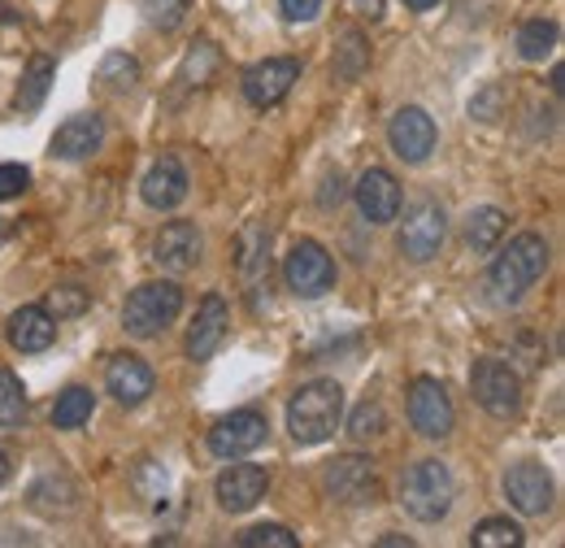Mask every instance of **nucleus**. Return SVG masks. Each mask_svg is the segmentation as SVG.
<instances>
[{"mask_svg":"<svg viewBox=\"0 0 565 548\" xmlns=\"http://www.w3.org/2000/svg\"><path fill=\"white\" fill-rule=\"evenodd\" d=\"M26 183H31V170H26V166H18V161H4V166H0V201L22 197Z\"/></svg>","mask_w":565,"mask_h":548,"instance_id":"37","label":"nucleus"},{"mask_svg":"<svg viewBox=\"0 0 565 548\" xmlns=\"http://www.w3.org/2000/svg\"><path fill=\"white\" fill-rule=\"evenodd\" d=\"M291 83H300V62L296 57H266L244 74V96L257 109H275L291 92Z\"/></svg>","mask_w":565,"mask_h":548,"instance_id":"15","label":"nucleus"},{"mask_svg":"<svg viewBox=\"0 0 565 548\" xmlns=\"http://www.w3.org/2000/svg\"><path fill=\"white\" fill-rule=\"evenodd\" d=\"M500 101H504V92H500V87H488L479 101H470V114L483 118V123H495V118H500Z\"/></svg>","mask_w":565,"mask_h":548,"instance_id":"38","label":"nucleus"},{"mask_svg":"<svg viewBox=\"0 0 565 548\" xmlns=\"http://www.w3.org/2000/svg\"><path fill=\"white\" fill-rule=\"evenodd\" d=\"M470 545L475 548H518L522 545V527L509 523V518H483V523L475 527Z\"/></svg>","mask_w":565,"mask_h":548,"instance_id":"30","label":"nucleus"},{"mask_svg":"<svg viewBox=\"0 0 565 548\" xmlns=\"http://www.w3.org/2000/svg\"><path fill=\"white\" fill-rule=\"evenodd\" d=\"M100 144H105V118H100V114H74V118H66V123L57 127L49 152H53L57 161H83V157H92Z\"/></svg>","mask_w":565,"mask_h":548,"instance_id":"19","label":"nucleus"},{"mask_svg":"<svg viewBox=\"0 0 565 548\" xmlns=\"http://www.w3.org/2000/svg\"><path fill=\"white\" fill-rule=\"evenodd\" d=\"M239 545L244 548H296L300 540H296L287 527H279V523H262V527H248V531L239 536Z\"/></svg>","mask_w":565,"mask_h":548,"instance_id":"35","label":"nucleus"},{"mask_svg":"<svg viewBox=\"0 0 565 548\" xmlns=\"http://www.w3.org/2000/svg\"><path fill=\"white\" fill-rule=\"evenodd\" d=\"M504 213L495 205H479L466 213V244L475 249V253H492L495 244H500V235H504Z\"/></svg>","mask_w":565,"mask_h":548,"instance_id":"24","label":"nucleus"},{"mask_svg":"<svg viewBox=\"0 0 565 548\" xmlns=\"http://www.w3.org/2000/svg\"><path fill=\"white\" fill-rule=\"evenodd\" d=\"M188 13V0H143V18L157 27V31H174Z\"/></svg>","mask_w":565,"mask_h":548,"instance_id":"36","label":"nucleus"},{"mask_svg":"<svg viewBox=\"0 0 565 548\" xmlns=\"http://www.w3.org/2000/svg\"><path fill=\"white\" fill-rule=\"evenodd\" d=\"M383 431H387L383 405H379V401H361L353 410V418H349V435H353V440H374V435H383Z\"/></svg>","mask_w":565,"mask_h":548,"instance_id":"33","label":"nucleus"},{"mask_svg":"<svg viewBox=\"0 0 565 548\" xmlns=\"http://www.w3.org/2000/svg\"><path fill=\"white\" fill-rule=\"evenodd\" d=\"M322 487L340 505H374L379 500V471H374L370 457L344 453V457L322 466Z\"/></svg>","mask_w":565,"mask_h":548,"instance_id":"7","label":"nucleus"},{"mask_svg":"<svg viewBox=\"0 0 565 548\" xmlns=\"http://www.w3.org/2000/svg\"><path fill=\"white\" fill-rule=\"evenodd\" d=\"M74 500H78V487H74L66 475H49V479H40L31 487V509H40V514H49V518L71 514Z\"/></svg>","mask_w":565,"mask_h":548,"instance_id":"25","label":"nucleus"},{"mask_svg":"<svg viewBox=\"0 0 565 548\" xmlns=\"http://www.w3.org/2000/svg\"><path fill=\"white\" fill-rule=\"evenodd\" d=\"M96 78H100L109 92H118V96H122V92H131V87L140 83V62H136V57H127V53H109V57L100 62V74H96Z\"/></svg>","mask_w":565,"mask_h":548,"instance_id":"29","label":"nucleus"},{"mask_svg":"<svg viewBox=\"0 0 565 548\" xmlns=\"http://www.w3.org/2000/svg\"><path fill=\"white\" fill-rule=\"evenodd\" d=\"M452 500H457V479H452V471H448L439 457L414 462L409 475L401 479V505H405L418 523H439V518H448Z\"/></svg>","mask_w":565,"mask_h":548,"instance_id":"3","label":"nucleus"},{"mask_svg":"<svg viewBox=\"0 0 565 548\" xmlns=\"http://www.w3.org/2000/svg\"><path fill=\"white\" fill-rule=\"evenodd\" d=\"M53 78H57V66H53V57H31L26 62V74H22V87H18V109L22 114H35L40 105H44V96H49V87H53Z\"/></svg>","mask_w":565,"mask_h":548,"instance_id":"23","label":"nucleus"},{"mask_svg":"<svg viewBox=\"0 0 565 548\" xmlns=\"http://www.w3.org/2000/svg\"><path fill=\"white\" fill-rule=\"evenodd\" d=\"M405 4H409V9H435L439 0H405Z\"/></svg>","mask_w":565,"mask_h":548,"instance_id":"44","label":"nucleus"},{"mask_svg":"<svg viewBox=\"0 0 565 548\" xmlns=\"http://www.w3.org/2000/svg\"><path fill=\"white\" fill-rule=\"evenodd\" d=\"M105 388H109V397H114L118 405L136 410V405H143V401L152 397L157 379H152V370H148L143 357H136V352H118V357L109 361V370H105Z\"/></svg>","mask_w":565,"mask_h":548,"instance_id":"16","label":"nucleus"},{"mask_svg":"<svg viewBox=\"0 0 565 548\" xmlns=\"http://www.w3.org/2000/svg\"><path fill=\"white\" fill-rule=\"evenodd\" d=\"M340 197H344V179L335 175V179H327V188H322V197H318V201L331 209V205H340Z\"/></svg>","mask_w":565,"mask_h":548,"instance_id":"40","label":"nucleus"},{"mask_svg":"<svg viewBox=\"0 0 565 548\" xmlns=\"http://www.w3.org/2000/svg\"><path fill=\"white\" fill-rule=\"evenodd\" d=\"M4 340L13 344L18 352H44L49 344L57 340V318L44 305H22V309L9 314Z\"/></svg>","mask_w":565,"mask_h":548,"instance_id":"20","label":"nucleus"},{"mask_svg":"<svg viewBox=\"0 0 565 548\" xmlns=\"http://www.w3.org/2000/svg\"><path fill=\"white\" fill-rule=\"evenodd\" d=\"M179 314H183V287L170 283V278H152V283H140V287L127 296L122 327H127V336H136V340H152V336H161Z\"/></svg>","mask_w":565,"mask_h":548,"instance_id":"4","label":"nucleus"},{"mask_svg":"<svg viewBox=\"0 0 565 548\" xmlns=\"http://www.w3.org/2000/svg\"><path fill=\"white\" fill-rule=\"evenodd\" d=\"M92 305V292H83L78 283H57L53 292H49V301H44V309L62 323V318H78L83 309Z\"/></svg>","mask_w":565,"mask_h":548,"instance_id":"31","label":"nucleus"},{"mask_svg":"<svg viewBox=\"0 0 565 548\" xmlns=\"http://www.w3.org/2000/svg\"><path fill=\"white\" fill-rule=\"evenodd\" d=\"M9 475H13V466H9V457L0 453V483H9Z\"/></svg>","mask_w":565,"mask_h":548,"instance_id":"43","label":"nucleus"},{"mask_svg":"<svg viewBox=\"0 0 565 548\" xmlns=\"http://www.w3.org/2000/svg\"><path fill=\"white\" fill-rule=\"evenodd\" d=\"M356 9H361V18H370V22L383 18V0H356Z\"/></svg>","mask_w":565,"mask_h":548,"instance_id":"41","label":"nucleus"},{"mask_svg":"<svg viewBox=\"0 0 565 548\" xmlns=\"http://www.w3.org/2000/svg\"><path fill=\"white\" fill-rule=\"evenodd\" d=\"M96 410V397H92V388H66L62 397H57V405H53V426L57 431H78L87 418Z\"/></svg>","mask_w":565,"mask_h":548,"instance_id":"28","label":"nucleus"},{"mask_svg":"<svg viewBox=\"0 0 565 548\" xmlns=\"http://www.w3.org/2000/svg\"><path fill=\"white\" fill-rule=\"evenodd\" d=\"M26 418V392L18 383V375L0 370V426H18Z\"/></svg>","mask_w":565,"mask_h":548,"instance_id":"32","label":"nucleus"},{"mask_svg":"<svg viewBox=\"0 0 565 548\" xmlns=\"http://www.w3.org/2000/svg\"><path fill=\"white\" fill-rule=\"evenodd\" d=\"M213 70H217V49H213L210 40H196V44L188 49V57H183L179 74H174V83H179V92H196V87L210 83Z\"/></svg>","mask_w":565,"mask_h":548,"instance_id":"26","label":"nucleus"},{"mask_svg":"<svg viewBox=\"0 0 565 548\" xmlns=\"http://www.w3.org/2000/svg\"><path fill=\"white\" fill-rule=\"evenodd\" d=\"M226 327H231V309H226V301L217 292H210L196 305V318L188 327V357L192 361H210L213 352L222 348V340H226Z\"/></svg>","mask_w":565,"mask_h":548,"instance_id":"17","label":"nucleus"},{"mask_svg":"<svg viewBox=\"0 0 565 548\" xmlns=\"http://www.w3.org/2000/svg\"><path fill=\"white\" fill-rule=\"evenodd\" d=\"M140 197L148 209H174L188 201V170L179 157H161L140 183Z\"/></svg>","mask_w":565,"mask_h":548,"instance_id":"21","label":"nucleus"},{"mask_svg":"<svg viewBox=\"0 0 565 548\" xmlns=\"http://www.w3.org/2000/svg\"><path fill=\"white\" fill-rule=\"evenodd\" d=\"M270 226L266 222H248L244 231H239V274L248 278V283H257L266 266H270Z\"/></svg>","mask_w":565,"mask_h":548,"instance_id":"22","label":"nucleus"},{"mask_svg":"<svg viewBox=\"0 0 565 548\" xmlns=\"http://www.w3.org/2000/svg\"><path fill=\"white\" fill-rule=\"evenodd\" d=\"M504 496H509V505H513L518 514L544 518V514L553 509V475H548L540 462H518V466H509V475H504Z\"/></svg>","mask_w":565,"mask_h":548,"instance_id":"13","label":"nucleus"},{"mask_svg":"<svg viewBox=\"0 0 565 548\" xmlns=\"http://www.w3.org/2000/svg\"><path fill=\"white\" fill-rule=\"evenodd\" d=\"M379 545H383V548H401V545L409 548V545H414V540H409V536H396V531H387V536H383Z\"/></svg>","mask_w":565,"mask_h":548,"instance_id":"42","label":"nucleus"},{"mask_svg":"<svg viewBox=\"0 0 565 548\" xmlns=\"http://www.w3.org/2000/svg\"><path fill=\"white\" fill-rule=\"evenodd\" d=\"M470 392H475V401L492 413V418H513V413L522 410V379H518L513 366H504V361H495V357L475 361V370H470Z\"/></svg>","mask_w":565,"mask_h":548,"instance_id":"6","label":"nucleus"},{"mask_svg":"<svg viewBox=\"0 0 565 548\" xmlns=\"http://www.w3.org/2000/svg\"><path fill=\"white\" fill-rule=\"evenodd\" d=\"M266 435H270L266 413L235 410V413H226V418L210 431V453L213 457L235 462V457H248L253 449H262V444H266Z\"/></svg>","mask_w":565,"mask_h":548,"instance_id":"11","label":"nucleus"},{"mask_svg":"<svg viewBox=\"0 0 565 548\" xmlns=\"http://www.w3.org/2000/svg\"><path fill=\"white\" fill-rule=\"evenodd\" d=\"M365 57H370V49H365V40L349 31L344 40H340V53H335V74L340 78H356L361 70H365Z\"/></svg>","mask_w":565,"mask_h":548,"instance_id":"34","label":"nucleus"},{"mask_svg":"<svg viewBox=\"0 0 565 548\" xmlns=\"http://www.w3.org/2000/svg\"><path fill=\"white\" fill-rule=\"evenodd\" d=\"M444 240H448V213L439 201H418V205L405 213V222H401V253L409 257V262H430L439 249H444Z\"/></svg>","mask_w":565,"mask_h":548,"instance_id":"9","label":"nucleus"},{"mask_svg":"<svg viewBox=\"0 0 565 548\" xmlns=\"http://www.w3.org/2000/svg\"><path fill=\"white\" fill-rule=\"evenodd\" d=\"M266 492H270V475L262 466H231L213 483V496L226 514H248Z\"/></svg>","mask_w":565,"mask_h":548,"instance_id":"18","label":"nucleus"},{"mask_svg":"<svg viewBox=\"0 0 565 548\" xmlns=\"http://www.w3.org/2000/svg\"><path fill=\"white\" fill-rule=\"evenodd\" d=\"M344 422V388L335 379H313L305 388L291 392L287 401V431L300 449H313L322 440H331Z\"/></svg>","mask_w":565,"mask_h":548,"instance_id":"2","label":"nucleus"},{"mask_svg":"<svg viewBox=\"0 0 565 548\" xmlns=\"http://www.w3.org/2000/svg\"><path fill=\"white\" fill-rule=\"evenodd\" d=\"M353 201H356V209H361V218H365V222H374V226L396 222V218H401V183H396V175H392V170L370 166V170L356 179Z\"/></svg>","mask_w":565,"mask_h":548,"instance_id":"14","label":"nucleus"},{"mask_svg":"<svg viewBox=\"0 0 565 548\" xmlns=\"http://www.w3.org/2000/svg\"><path fill=\"white\" fill-rule=\"evenodd\" d=\"M557 49V22L553 18H531L518 27V53L522 62H544Z\"/></svg>","mask_w":565,"mask_h":548,"instance_id":"27","label":"nucleus"},{"mask_svg":"<svg viewBox=\"0 0 565 548\" xmlns=\"http://www.w3.org/2000/svg\"><path fill=\"white\" fill-rule=\"evenodd\" d=\"M201 257H205V235H201V226L188 222V218L166 222V226L157 231V240H152V262L170 274L196 271Z\"/></svg>","mask_w":565,"mask_h":548,"instance_id":"10","label":"nucleus"},{"mask_svg":"<svg viewBox=\"0 0 565 548\" xmlns=\"http://www.w3.org/2000/svg\"><path fill=\"white\" fill-rule=\"evenodd\" d=\"M435 118L418 109V105H405V109H396V118L387 123V144H392V152L401 157V161H409V166H418L426 161L430 152H435Z\"/></svg>","mask_w":565,"mask_h":548,"instance_id":"12","label":"nucleus"},{"mask_svg":"<svg viewBox=\"0 0 565 548\" xmlns=\"http://www.w3.org/2000/svg\"><path fill=\"white\" fill-rule=\"evenodd\" d=\"M409 422L423 440H448L452 426H457V410H452V397L439 379H414L409 383Z\"/></svg>","mask_w":565,"mask_h":548,"instance_id":"8","label":"nucleus"},{"mask_svg":"<svg viewBox=\"0 0 565 548\" xmlns=\"http://www.w3.org/2000/svg\"><path fill=\"white\" fill-rule=\"evenodd\" d=\"M544 271H548V240L535 231H522L488 266V292H492L495 305H518L544 278Z\"/></svg>","mask_w":565,"mask_h":548,"instance_id":"1","label":"nucleus"},{"mask_svg":"<svg viewBox=\"0 0 565 548\" xmlns=\"http://www.w3.org/2000/svg\"><path fill=\"white\" fill-rule=\"evenodd\" d=\"M279 4H282V18H287V22H313L318 9H322V0H279Z\"/></svg>","mask_w":565,"mask_h":548,"instance_id":"39","label":"nucleus"},{"mask_svg":"<svg viewBox=\"0 0 565 548\" xmlns=\"http://www.w3.org/2000/svg\"><path fill=\"white\" fill-rule=\"evenodd\" d=\"M282 283H287V292L313 301L335 287V262L318 240H296L291 253L282 257Z\"/></svg>","mask_w":565,"mask_h":548,"instance_id":"5","label":"nucleus"}]
</instances>
